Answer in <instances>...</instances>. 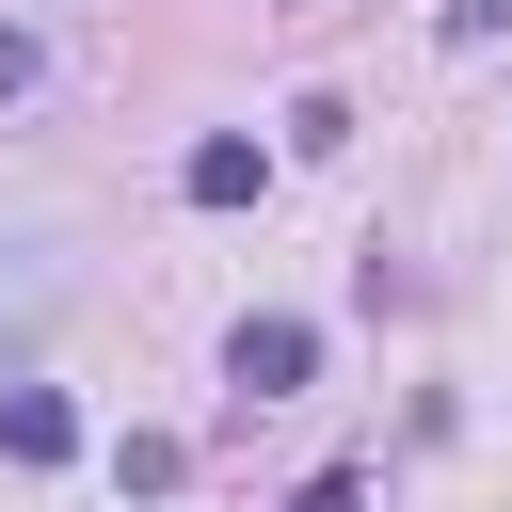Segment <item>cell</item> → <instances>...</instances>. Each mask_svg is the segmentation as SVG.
I'll use <instances>...</instances> for the list:
<instances>
[{
    "instance_id": "cell-1",
    "label": "cell",
    "mask_w": 512,
    "mask_h": 512,
    "mask_svg": "<svg viewBox=\"0 0 512 512\" xmlns=\"http://www.w3.org/2000/svg\"><path fill=\"white\" fill-rule=\"evenodd\" d=\"M304 368H320V320H240V336H224L240 416H256V400H304Z\"/></svg>"
},
{
    "instance_id": "cell-2",
    "label": "cell",
    "mask_w": 512,
    "mask_h": 512,
    "mask_svg": "<svg viewBox=\"0 0 512 512\" xmlns=\"http://www.w3.org/2000/svg\"><path fill=\"white\" fill-rule=\"evenodd\" d=\"M0 448H16V464H80V400L16 368V384H0Z\"/></svg>"
},
{
    "instance_id": "cell-3",
    "label": "cell",
    "mask_w": 512,
    "mask_h": 512,
    "mask_svg": "<svg viewBox=\"0 0 512 512\" xmlns=\"http://www.w3.org/2000/svg\"><path fill=\"white\" fill-rule=\"evenodd\" d=\"M256 176H272V144H256V128H208V144L176 160V192H192V208H256Z\"/></svg>"
},
{
    "instance_id": "cell-4",
    "label": "cell",
    "mask_w": 512,
    "mask_h": 512,
    "mask_svg": "<svg viewBox=\"0 0 512 512\" xmlns=\"http://www.w3.org/2000/svg\"><path fill=\"white\" fill-rule=\"evenodd\" d=\"M112 464H128V496H176V480H192V448H176V432H128Z\"/></svg>"
},
{
    "instance_id": "cell-5",
    "label": "cell",
    "mask_w": 512,
    "mask_h": 512,
    "mask_svg": "<svg viewBox=\"0 0 512 512\" xmlns=\"http://www.w3.org/2000/svg\"><path fill=\"white\" fill-rule=\"evenodd\" d=\"M32 320H48V272H0V384H16V352H32Z\"/></svg>"
},
{
    "instance_id": "cell-6",
    "label": "cell",
    "mask_w": 512,
    "mask_h": 512,
    "mask_svg": "<svg viewBox=\"0 0 512 512\" xmlns=\"http://www.w3.org/2000/svg\"><path fill=\"white\" fill-rule=\"evenodd\" d=\"M512 32V0H448V48H496Z\"/></svg>"
},
{
    "instance_id": "cell-7",
    "label": "cell",
    "mask_w": 512,
    "mask_h": 512,
    "mask_svg": "<svg viewBox=\"0 0 512 512\" xmlns=\"http://www.w3.org/2000/svg\"><path fill=\"white\" fill-rule=\"evenodd\" d=\"M288 512H368V480H352V464H320V480H304Z\"/></svg>"
},
{
    "instance_id": "cell-8",
    "label": "cell",
    "mask_w": 512,
    "mask_h": 512,
    "mask_svg": "<svg viewBox=\"0 0 512 512\" xmlns=\"http://www.w3.org/2000/svg\"><path fill=\"white\" fill-rule=\"evenodd\" d=\"M16 96H32V32H0V112H16Z\"/></svg>"
}]
</instances>
